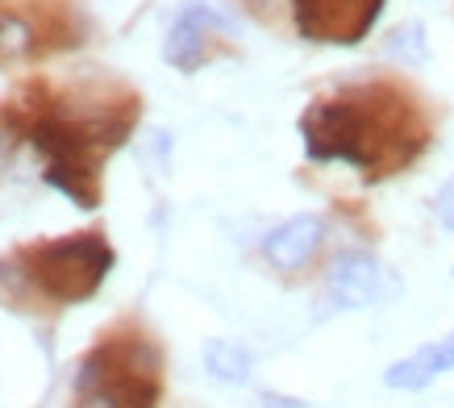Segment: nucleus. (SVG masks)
Wrapping results in <instances>:
<instances>
[{
  "instance_id": "f257e3e1",
  "label": "nucleus",
  "mask_w": 454,
  "mask_h": 408,
  "mask_svg": "<svg viewBox=\"0 0 454 408\" xmlns=\"http://www.w3.org/2000/svg\"><path fill=\"white\" fill-rule=\"evenodd\" d=\"M163 358L146 338L105 341L75 371L80 408H154Z\"/></svg>"
},
{
  "instance_id": "f03ea898",
  "label": "nucleus",
  "mask_w": 454,
  "mask_h": 408,
  "mask_svg": "<svg viewBox=\"0 0 454 408\" xmlns=\"http://www.w3.org/2000/svg\"><path fill=\"white\" fill-rule=\"evenodd\" d=\"M29 279L59 304H80L92 300L97 287L105 284V275L113 267V250L105 242V233H71V238H55L26 250Z\"/></svg>"
},
{
  "instance_id": "7ed1b4c3",
  "label": "nucleus",
  "mask_w": 454,
  "mask_h": 408,
  "mask_svg": "<svg viewBox=\"0 0 454 408\" xmlns=\"http://www.w3.org/2000/svg\"><path fill=\"white\" fill-rule=\"evenodd\" d=\"M304 150L317 163H350V167H372V122L367 113L355 109L350 100H321L301 117Z\"/></svg>"
},
{
  "instance_id": "20e7f679",
  "label": "nucleus",
  "mask_w": 454,
  "mask_h": 408,
  "mask_svg": "<svg viewBox=\"0 0 454 408\" xmlns=\"http://www.w3.org/2000/svg\"><path fill=\"white\" fill-rule=\"evenodd\" d=\"M296 4V29L309 42H342L355 46V26L346 21V13L358 17V29H367L380 21L384 0H292Z\"/></svg>"
},
{
  "instance_id": "39448f33",
  "label": "nucleus",
  "mask_w": 454,
  "mask_h": 408,
  "mask_svg": "<svg viewBox=\"0 0 454 408\" xmlns=\"http://www.w3.org/2000/svg\"><path fill=\"white\" fill-rule=\"evenodd\" d=\"M384 296V267L363 250H346L325 271V300L333 309H367Z\"/></svg>"
},
{
  "instance_id": "423d86ee",
  "label": "nucleus",
  "mask_w": 454,
  "mask_h": 408,
  "mask_svg": "<svg viewBox=\"0 0 454 408\" xmlns=\"http://www.w3.org/2000/svg\"><path fill=\"white\" fill-rule=\"evenodd\" d=\"M321 242H325V221L317 213H296L262 238V255L276 271H301L304 263H313Z\"/></svg>"
},
{
  "instance_id": "0eeeda50",
  "label": "nucleus",
  "mask_w": 454,
  "mask_h": 408,
  "mask_svg": "<svg viewBox=\"0 0 454 408\" xmlns=\"http://www.w3.org/2000/svg\"><path fill=\"white\" fill-rule=\"evenodd\" d=\"M208 29H225V21H221L213 9H205V4H188V9L171 21V29H167L163 59L176 71L192 75L208 55Z\"/></svg>"
},
{
  "instance_id": "6e6552de",
  "label": "nucleus",
  "mask_w": 454,
  "mask_h": 408,
  "mask_svg": "<svg viewBox=\"0 0 454 408\" xmlns=\"http://www.w3.org/2000/svg\"><path fill=\"white\" fill-rule=\"evenodd\" d=\"M442 371H454V333L429 341L421 350H413L409 358H400L384 371V383L392 392H421L429 383L438 380Z\"/></svg>"
},
{
  "instance_id": "1a4fd4ad",
  "label": "nucleus",
  "mask_w": 454,
  "mask_h": 408,
  "mask_svg": "<svg viewBox=\"0 0 454 408\" xmlns=\"http://www.w3.org/2000/svg\"><path fill=\"white\" fill-rule=\"evenodd\" d=\"M200 358H205V371L217 383H230V388L250 383V350L242 346V341H234V338H208L205 350H200Z\"/></svg>"
},
{
  "instance_id": "9d476101",
  "label": "nucleus",
  "mask_w": 454,
  "mask_h": 408,
  "mask_svg": "<svg viewBox=\"0 0 454 408\" xmlns=\"http://www.w3.org/2000/svg\"><path fill=\"white\" fill-rule=\"evenodd\" d=\"M34 46H38V34L26 17L0 13V59H26L34 55Z\"/></svg>"
},
{
  "instance_id": "9b49d317",
  "label": "nucleus",
  "mask_w": 454,
  "mask_h": 408,
  "mask_svg": "<svg viewBox=\"0 0 454 408\" xmlns=\"http://www.w3.org/2000/svg\"><path fill=\"white\" fill-rule=\"evenodd\" d=\"M387 55L404 59V63H426V59H429L426 26H421V21H409V26L392 29V38H387Z\"/></svg>"
},
{
  "instance_id": "f8f14e48",
  "label": "nucleus",
  "mask_w": 454,
  "mask_h": 408,
  "mask_svg": "<svg viewBox=\"0 0 454 408\" xmlns=\"http://www.w3.org/2000/svg\"><path fill=\"white\" fill-rule=\"evenodd\" d=\"M434 213H438L442 230H454V179H446V184H442L438 200H434Z\"/></svg>"
},
{
  "instance_id": "ddd939ff",
  "label": "nucleus",
  "mask_w": 454,
  "mask_h": 408,
  "mask_svg": "<svg viewBox=\"0 0 454 408\" xmlns=\"http://www.w3.org/2000/svg\"><path fill=\"white\" fill-rule=\"evenodd\" d=\"M17 142H21V137H17V129H13V125H0V171H4V167H9V163H13Z\"/></svg>"
},
{
  "instance_id": "4468645a",
  "label": "nucleus",
  "mask_w": 454,
  "mask_h": 408,
  "mask_svg": "<svg viewBox=\"0 0 454 408\" xmlns=\"http://www.w3.org/2000/svg\"><path fill=\"white\" fill-rule=\"evenodd\" d=\"M259 400H262V408H309V400H296V396H279V392H262Z\"/></svg>"
}]
</instances>
